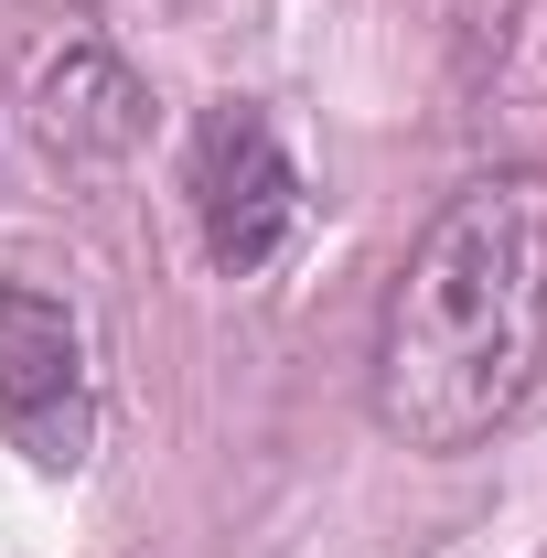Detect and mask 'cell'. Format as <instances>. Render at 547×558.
I'll list each match as a JSON object with an SVG mask.
<instances>
[{
	"label": "cell",
	"instance_id": "obj_1",
	"mask_svg": "<svg viewBox=\"0 0 547 558\" xmlns=\"http://www.w3.org/2000/svg\"><path fill=\"white\" fill-rule=\"evenodd\" d=\"M547 365V258L537 194L515 172L473 183L409 247L376 323V418L409 451H473L526 409Z\"/></svg>",
	"mask_w": 547,
	"mask_h": 558
},
{
	"label": "cell",
	"instance_id": "obj_2",
	"mask_svg": "<svg viewBox=\"0 0 547 558\" xmlns=\"http://www.w3.org/2000/svg\"><path fill=\"white\" fill-rule=\"evenodd\" d=\"M0 440L33 473H75L97 440V376H86V323L44 279H0Z\"/></svg>",
	"mask_w": 547,
	"mask_h": 558
},
{
	"label": "cell",
	"instance_id": "obj_3",
	"mask_svg": "<svg viewBox=\"0 0 547 558\" xmlns=\"http://www.w3.org/2000/svg\"><path fill=\"white\" fill-rule=\"evenodd\" d=\"M301 215V172L258 108H215L205 140H194V226H205V258L215 269H269L279 236Z\"/></svg>",
	"mask_w": 547,
	"mask_h": 558
},
{
	"label": "cell",
	"instance_id": "obj_4",
	"mask_svg": "<svg viewBox=\"0 0 547 558\" xmlns=\"http://www.w3.org/2000/svg\"><path fill=\"white\" fill-rule=\"evenodd\" d=\"M139 108L150 97L130 86V65L86 44V54H65V65L44 75V108L33 119H44V150H65V161H119L139 140Z\"/></svg>",
	"mask_w": 547,
	"mask_h": 558
},
{
	"label": "cell",
	"instance_id": "obj_5",
	"mask_svg": "<svg viewBox=\"0 0 547 558\" xmlns=\"http://www.w3.org/2000/svg\"><path fill=\"white\" fill-rule=\"evenodd\" d=\"M537 258H547V226H537Z\"/></svg>",
	"mask_w": 547,
	"mask_h": 558
}]
</instances>
